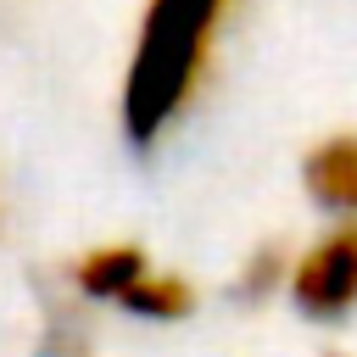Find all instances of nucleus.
<instances>
[{
  "mask_svg": "<svg viewBox=\"0 0 357 357\" xmlns=\"http://www.w3.org/2000/svg\"><path fill=\"white\" fill-rule=\"evenodd\" d=\"M229 11L234 0H145L117 100L128 145H162V134L195 106V95L212 78Z\"/></svg>",
  "mask_w": 357,
  "mask_h": 357,
  "instance_id": "obj_1",
  "label": "nucleus"
},
{
  "mask_svg": "<svg viewBox=\"0 0 357 357\" xmlns=\"http://www.w3.org/2000/svg\"><path fill=\"white\" fill-rule=\"evenodd\" d=\"M284 296L312 324H335L357 312V223H335L301 257H290Z\"/></svg>",
  "mask_w": 357,
  "mask_h": 357,
  "instance_id": "obj_2",
  "label": "nucleus"
},
{
  "mask_svg": "<svg viewBox=\"0 0 357 357\" xmlns=\"http://www.w3.org/2000/svg\"><path fill=\"white\" fill-rule=\"evenodd\" d=\"M151 268H156V262L145 257V245H134V240H112V245H89L84 257H73L67 284H73L84 301H106V307L123 312V301L139 290V279H145Z\"/></svg>",
  "mask_w": 357,
  "mask_h": 357,
  "instance_id": "obj_3",
  "label": "nucleus"
},
{
  "mask_svg": "<svg viewBox=\"0 0 357 357\" xmlns=\"http://www.w3.org/2000/svg\"><path fill=\"white\" fill-rule=\"evenodd\" d=\"M301 184L324 212H335L340 223H357V134L318 139L301 162Z\"/></svg>",
  "mask_w": 357,
  "mask_h": 357,
  "instance_id": "obj_4",
  "label": "nucleus"
},
{
  "mask_svg": "<svg viewBox=\"0 0 357 357\" xmlns=\"http://www.w3.org/2000/svg\"><path fill=\"white\" fill-rule=\"evenodd\" d=\"M33 357H100V351H95V340H89L84 318H78V312H67V307H56V312L45 318L39 340H33Z\"/></svg>",
  "mask_w": 357,
  "mask_h": 357,
  "instance_id": "obj_5",
  "label": "nucleus"
},
{
  "mask_svg": "<svg viewBox=\"0 0 357 357\" xmlns=\"http://www.w3.org/2000/svg\"><path fill=\"white\" fill-rule=\"evenodd\" d=\"M329 357H340V351H329Z\"/></svg>",
  "mask_w": 357,
  "mask_h": 357,
  "instance_id": "obj_6",
  "label": "nucleus"
}]
</instances>
